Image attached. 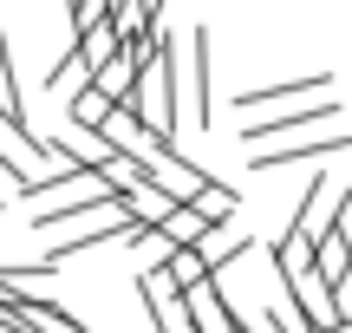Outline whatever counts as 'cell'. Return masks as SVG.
<instances>
[{
	"mask_svg": "<svg viewBox=\"0 0 352 333\" xmlns=\"http://www.w3.org/2000/svg\"><path fill=\"white\" fill-rule=\"evenodd\" d=\"M65 111H72V131H98L104 118H111V105H104V98H98L91 85H78L72 98H65Z\"/></svg>",
	"mask_w": 352,
	"mask_h": 333,
	"instance_id": "cell-9",
	"label": "cell"
},
{
	"mask_svg": "<svg viewBox=\"0 0 352 333\" xmlns=\"http://www.w3.org/2000/svg\"><path fill=\"white\" fill-rule=\"evenodd\" d=\"M7 203H13V177L0 170V209H7Z\"/></svg>",
	"mask_w": 352,
	"mask_h": 333,
	"instance_id": "cell-11",
	"label": "cell"
},
{
	"mask_svg": "<svg viewBox=\"0 0 352 333\" xmlns=\"http://www.w3.org/2000/svg\"><path fill=\"white\" fill-rule=\"evenodd\" d=\"M183 209H189V216L202 222V229H222V222H228V216L241 209V196L228 190V183H209V190H202V196H189Z\"/></svg>",
	"mask_w": 352,
	"mask_h": 333,
	"instance_id": "cell-7",
	"label": "cell"
},
{
	"mask_svg": "<svg viewBox=\"0 0 352 333\" xmlns=\"http://www.w3.org/2000/svg\"><path fill=\"white\" fill-rule=\"evenodd\" d=\"M151 26H157V7H144V0H111V7H104V33H111L118 46L144 39Z\"/></svg>",
	"mask_w": 352,
	"mask_h": 333,
	"instance_id": "cell-6",
	"label": "cell"
},
{
	"mask_svg": "<svg viewBox=\"0 0 352 333\" xmlns=\"http://www.w3.org/2000/svg\"><path fill=\"white\" fill-rule=\"evenodd\" d=\"M176 72H189V118L209 125L215 111H209V33H202V26H189V52H183Z\"/></svg>",
	"mask_w": 352,
	"mask_h": 333,
	"instance_id": "cell-1",
	"label": "cell"
},
{
	"mask_svg": "<svg viewBox=\"0 0 352 333\" xmlns=\"http://www.w3.org/2000/svg\"><path fill=\"white\" fill-rule=\"evenodd\" d=\"M346 125L333 131V138H320V144H280V151H261V157H248V170H287V164H314V157H340L346 151Z\"/></svg>",
	"mask_w": 352,
	"mask_h": 333,
	"instance_id": "cell-3",
	"label": "cell"
},
{
	"mask_svg": "<svg viewBox=\"0 0 352 333\" xmlns=\"http://www.w3.org/2000/svg\"><path fill=\"white\" fill-rule=\"evenodd\" d=\"M333 92V72H314V78H274V85H248L235 92V105H280V98H327Z\"/></svg>",
	"mask_w": 352,
	"mask_h": 333,
	"instance_id": "cell-2",
	"label": "cell"
},
{
	"mask_svg": "<svg viewBox=\"0 0 352 333\" xmlns=\"http://www.w3.org/2000/svg\"><path fill=\"white\" fill-rule=\"evenodd\" d=\"M333 118H340V105H300V111H287V118H261V125H248V144L287 138V131H314V125H333Z\"/></svg>",
	"mask_w": 352,
	"mask_h": 333,
	"instance_id": "cell-4",
	"label": "cell"
},
{
	"mask_svg": "<svg viewBox=\"0 0 352 333\" xmlns=\"http://www.w3.org/2000/svg\"><path fill=\"white\" fill-rule=\"evenodd\" d=\"M65 20H72V39H78V33H91V26H104V7H98V0H78Z\"/></svg>",
	"mask_w": 352,
	"mask_h": 333,
	"instance_id": "cell-10",
	"label": "cell"
},
{
	"mask_svg": "<svg viewBox=\"0 0 352 333\" xmlns=\"http://www.w3.org/2000/svg\"><path fill=\"white\" fill-rule=\"evenodd\" d=\"M314 275H320V281H340V275H352V248L340 242V235H320V242H314Z\"/></svg>",
	"mask_w": 352,
	"mask_h": 333,
	"instance_id": "cell-8",
	"label": "cell"
},
{
	"mask_svg": "<svg viewBox=\"0 0 352 333\" xmlns=\"http://www.w3.org/2000/svg\"><path fill=\"white\" fill-rule=\"evenodd\" d=\"M111 203H118V196H65V203L39 209V216H33V229H65V222L78 229V222H98V216H104Z\"/></svg>",
	"mask_w": 352,
	"mask_h": 333,
	"instance_id": "cell-5",
	"label": "cell"
}]
</instances>
